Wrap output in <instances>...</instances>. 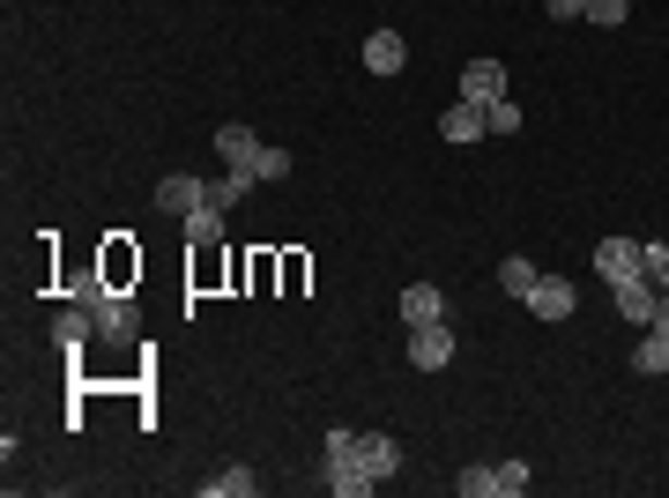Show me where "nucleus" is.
I'll return each instance as SVG.
<instances>
[{"instance_id": "nucleus-8", "label": "nucleus", "mask_w": 669, "mask_h": 498, "mask_svg": "<svg viewBox=\"0 0 669 498\" xmlns=\"http://www.w3.org/2000/svg\"><path fill=\"white\" fill-rule=\"evenodd\" d=\"M439 134H447V142H484V134H491V120H484V105H469V97H454V105H447V112H439Z\"/></svg>"}, {"instance_id": "nucleus-18", "label": "nucleus", "mask_w": 669, "mask_h": 498, "mask_svg": "<svg viewBox=\"0 0 669 498\" xmlns=\"http://www.w3.org/2000/svg\"><path fill=\"white\" fill-rule=\"evenodd\" d=\"M320 476H328V491H334V498H365V491H373V476H365L357 461H350V469H320Z\"/></svg>"}, {"instance_id": "nucleus-23", "label": "nucleus", "mask_w": 669, "mask_h": 498, "mask_svg": "<svg viewBox=\"0 0 669 498\" xmlns=\"http://www.w3.org/2000/svg\"><path fill=\"white\" fill-rule=\"evenodd\" d=\"M528 491V461H499V498H521Z\"/></svg>"}, {"instance_id": "nucleus-6", "label": "nucleus", "mask_w": 669, "mask_h": 498, "mask_svg": "<svg viewBox=\"0 0 669 498\" xmlns=\"http://www.w3.org/2000/svg\"><path fill=\"white\" fill-rule=\"evenodd\" d=\"M202 202H209V179H194V171H171V179H157V208H165V216H194Z\"/></svg>"}, {"instance_id": "nucleus-10", "label": "nucleus", "mask_w": 669, "mask_h": 498, "mask_svg": "<svg viewBox=\"0 0 669 498\" xmlns=\"http://www.w3.org/2000/svg\"><path fill=\"white\" fill-rule=\"evenodd\" d=\"M365 68H373V75H402V68H410L402 31H373V38H365Z\"/></svg>"}, {"instance_id": "nucleus-4", "label": "nucleus", "mask_w": 669, "mask_h": 498, "mask_svg": "<svg viewBox=\"0 0 669 498\" xmlns=\"http://www.w3.org/2000/svg\"><path fill=\"white\" fill-rule=\"evenodd\" d=\"M610 297H618V313H625L632 328H647V320H655V297H662V283L640 268V276H625V283H610Z\"/></svg>"}, {"instance_id": "nucleus-12", "label": "nucleus", "mask_w": 669, "mask_h": 498, "mask_svg": "<svg viewBox=\"0 0 669 498\" xmlns=\"http://www.w3.org/2000/svg\"><path fill=\"white\" fill-rule=\"evenodd\" d=\"M402 320H410V328H431V320H447V297L431 291V283H410V291H402Z\"/></svg>"}, {"instance_id": "nucleus-7", "label": "nucleus", "mask_w": 669, "mask_h": 498, "mask_svg": "<svg viewBox=\"0 0 669 498\" xmlns=\"http://www.w3.org/2000/svg\"><path fill=\"white\" fill-rule=\"evenodd\" d=\"M461 97L491 112V105L506 97V68H499V60H469V68H461Z\"/></svg>"}, {"instance_id": "nucleus-21", "label": "nucleus", "mask_w": 669, "mask_h": 498, "mask_svg": "<svg viewBox=\"0 0 669 498\" xmlns=\"http://www.w3.org/2000/svg\"><path fill=\"white\" fill-rule=\"evenodd\" d=\"M186 239H194V246L223 239V216H216V208H194V216H186Z\"/></svg>"}, {"instance_id": "nucleus-27", "label": "nucleus", "mask_w": 669, "mask_h": 498, "mask_svg": "<svg viewBox=\"0 0 669 498\" xmlns=\"http://www.w3.org/2000/svg\"><path fill=\"white\" fill-rule=\"evenodd\" d=\"M647 328H662V335H669V291L655 297V320H647Z\"/></svg>"}, {"instance_id": "nucleus-15", "label": "nucleus", "mask_w": 669, "mask_h": 498, "mask_svg": "<svg viewBox=\"0 0 669 498\" xmlns=\"http://www.w3.org/2000/svg\"><path fill=\"white\" fill-rule=\"evenodd\" d=\"M350 461H357V432H350V424H334L328 439H320V469H350Z\"/></svg>"}, {"instance_id": "nucleus-26", "label": "nucleus", "mask_w": 669, "mask_h": 498, "mask_svg": "<svg viewBox=\"0 0 669 498\" xmlns=\"http://www.w3.org/2000/svg\"><path fill=\"white\" fill-rule=\"evenodd\" d=\"M573 15H587V0H550V23H573Z\"/></svg>"}, {"instance_id": "nucleus-13", "label": "nucleus", "mask_w": 669, "mask_h": 498, "mask_svg": "<svg viewBox=\"0 0 669 498\" xmlns=\"http://www.w3.org/2000/svg\"><path fill=\"white\" fill-rule=\"evenodd\" d=\"M89 328H97V313H89V305H83V313H52V342H60V350H83Z\"/></svg>"}, {"instance_id": "nucleus-14", "label": "nucleus", "mask_w": 669, "mask_h": 498, "mask_svg": "<svg viewBox=\"0 0 669 498\" xmlns=\"http://www.w3.org/2000/svg\"><path fill=\"white\" fill-rule=\"evenodd\" d=\"M253 186H260L253 171H223V179H209V202H202V208H216V216H223V208L239 202V194H253Z\"/></svg>"}, {"instance_id": "nucleus-19", "label": "nucleus", "mask_w": 669, "mask_h": 498, "mask_svg": "<svg viewBox=\"0 0 669 498\" xmlns=\"http://www.w3.org/2000/svg\"><path fill=\"white\" fill-rule=\"evenodd\" d=\"M632 365H640V373H669V335H662V328H647V342L632 350Z\"/></svg>"}, {"instance_id": "nucleus-3", "label": "nucleus", "mask_w": 669, "mask_h": 498, "mask_svg": "<svg viewBox=\"0 0 669 498\" xmlns=\"http://www.w3.org/2000/svg\"><path fill=\"white\" fill-rule=\"evenodd\" d=\"M521 305H528L536 320H573V305H581V291H573L565 276H536V291L521 297Z\"/></svg>"}, {"instance_id": "nucleus-2", "label": "nucleus", "mask_w": 669, "mask_h": 498, "mask_svg": "<svg viewBox=\"0 0 669 498\" xmlns=\"http://www.w3.org/2000/svg\"><path fill=\"white\" fill-rule=\"evenodd\" d=\"M89 313H97V335H105V342H134V297L126 291L105 283V291L89 297Z\"/></svg>"}, {"instance_id": "nucleus-24", "label": "nucleus", "mask_w": 669, "mask_h": 498, "mask_svg": "<svg viewBox=\"0 0 669 498\" xmlns=\"http://www.w3.org/2000/svg\"><path fill=\"white\" fill-rule=\"evenodd\" d=\"M484 120H491V134H521V105H513V97H499Z\"/></svg>"}, {"instance_id": "nucleus-1", "label": "nucleus", "mask_w": 669, "mask_h": 498, "mask_svg": "<svg viewBox=\"0 0 669 498\" xmlns=\"http://www.w3.org/2000/svg\"><path fill=\"white\" fill-rule=\"evenodd\" d=\"M410 365H417V373H447V365H454V328H447V320L410 328Z\"/></svg>"}, {"instance_id": "nucleus-16", "label": "nucleus", "mask_w": 669, "mask_h": 498, "mask_svg": "<svg viewBox=\"0 0 669 498\" xmlns=\"http://www.w3.org/2000/svg\"><path fill=\"white\" fill-rule=\"evenodd\" d=\"M253 491H260L253 469H223V476H209V498H253Z\"/></svg>"}, {"instance_id": "nucleus-9", "label": "nucleus", "mask_w": 669, "mask_h": 498, "mask_svg": "<svg viewBox=\"0 0 669 498\" xmlns=\"http://www.w3.org/2000/svg\"><path fill=\"white\" fill-rule=\"evenodd\" d=\"M216 157H223V171H253V165H260L253 126H216Z\"/></svg>"}, {"instance_id": "nucleus-20", "label": "nucleus", "mask_w": 669, "mask_h": 498, "mask_svg": "<svg viewBox=\"0 0 669 498\" xmlns=\"http://www.w3.org/2000/svg\"><path fill=\"white\" fill-rule=\"evenodd\" d=\"M454 491H461V498H499V469H461Z\"/></svg>"}, {"instance_id": "nucleus-22", "label": "nucleus", "mask_w": 669, "mask_h": 498, "mask_svg": "<svg viewBox=\"0 0 669 498\" xmlns=\"http://www.w3.org/2000/svg\"><path fill=\"white\" fill-rule=\"evenodd\" d=\"M632 15V0H587V23H603V31H618Z\"/></svg>"}, {"instance_id": "nucleus-11", "label": "nucleus", "mask_w": 669, "mask_h": 498, "mask_svg": "<svg viewBox=\"0 0 669 498\" xmlns=\"http://www.w3.org/2000/svg\"><path fill=\"white\" fill-rule=\"evenodd\" d=\"M595 268H603V283L640 276V239H603V246H595Z\"/></svg>"}, {"instance_id": "nucleus-25", "label": "nucleus", "mask_w": 669, "mask_h": 498, "mask_svg": "<svg viewBox=\"0 0 669 498\" xmlns=\"http://www.w3.org/2000/svg\"><path fill=\"white\" fill-rule=\"evenodd\" d=\"M253 179H291V149H260V165H253Z\"/></svg>"}, {"instance_id": "nucleus-17", "label": "nucleus", "mask_w": 669, "mask_h": 498, "mask_svg": "<svg viewBox=\"0 0 669 498\" xmlns=\"http://www.w3.org/2000/svg\"><path fill=\"white\" fill-rule=\"evenodd\" d=\"M499 291L506 297H528V291H536V260H521V253H513V260L499 268Z\"/></svg>"}, {"instance_id": "nucleus-5", "label": "nucleus", "mask_w": 669, "mask_h": 498, "mask_svg": "<svg viewBox=\"0 0 669 498\" xmlns=\"http://www.w3.org/2000/svg\"><path fill=\"white\" fill-rule=\"evenodd\" d=\"M357 469H365L373 484H387V476L402 469V439H394V432H357Z\"/></svg>"}, {"instance_id": "nucleus-28", "label": "nucleus", "mask_w": 669, "mask_h": 498, "mask_svg": "<svg viewBox=\"0 0 669 498\" xmlns=\"http://www.w3.org/2000/svg\"><path fill=\"white\" fill-rule=\"evenodd\" d=\"M655 283H662V291H669V268H662V276H655Z\"/></svg>"}]
</instances>
